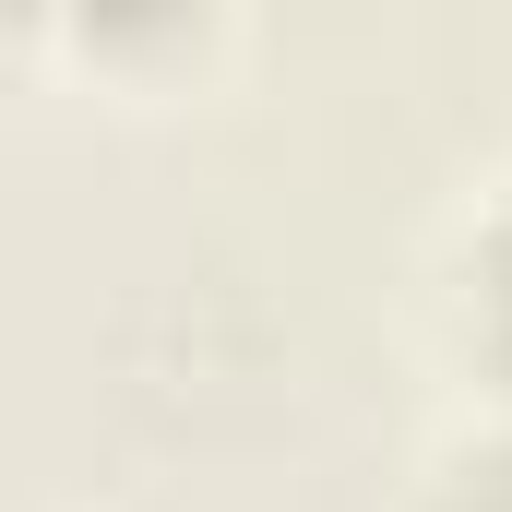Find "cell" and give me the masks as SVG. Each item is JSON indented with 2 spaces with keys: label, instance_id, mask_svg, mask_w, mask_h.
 Returning a JSON list of instances; mask_svg holds the SVG:
<instances>
[{
  "label": "cell",
  "instance_id": "6da1fadb",
  "mask_svg": "<svg viewBox=\"0 0 512 512\" xmlns=\"http://www.w3.org/2000/svg\"><path fill=\"white\" fill-rule=\"evenodd\" d=\"M429 334L465 370L477 417H512V167H489L429 239Z\"/></svg>",
  "mask_w": 512,
  "mask_h": 512
},
{
  "label": "cell",
  "instance_id": "7a4b0ae2",
  "mask_svg": "<svg viewBox=\"0 0 512 512\" xmlns=\"http://www.w3.org/2000/svg\"><path fill=\"white\" fill-rule=\"evenodd\" d=\"M405 512H512V417H465L417 453Z\"/></svg>",
  "mask_w": 512,
  "mask_h": 512
}]
</instances>
